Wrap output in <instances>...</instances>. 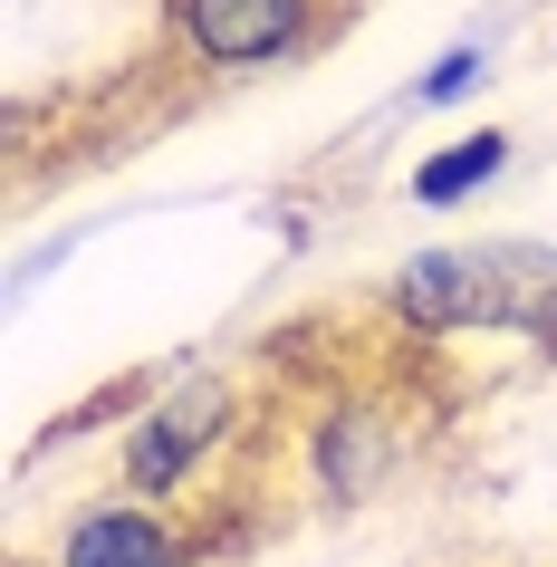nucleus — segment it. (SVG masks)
<instances>
[{
	"mask_svg": "<svg viewBox=\"0 0 557 567\" xmlns=\"http://www.w3.org/2000/svg\"><path fill=\"white\" fill-rule=\"evenodd\" d=\"M49 567H183V529L154 501H96L59 529Z\"/></svg>",
	"mask_w": 557,
	"mask_h": 567,
	"instance_id": "20e7f679",
	"label": "nucleus"
},
{
	"mask_svg": "<svg viewBox=\"0 0 557 567\" xmlns=\"http://www.w3.org/2000/svg\"><path fill=\"white\" fill-rule=\"evenodd\" d=\"M499 164H509V135H491V125H481V135H462V145H442V154H423V164H413V203H433V212L462 203V193H481Z\"/></svg>",
	"mask_w": 557,
	"mask_h": 567,
	"instance_id": "423d86ee",
	"label": "nucleus"
},
{
	"mask_svg": "<svg viewBox=\"0 0 557 567\" xmlns=\"http://www.w3.org/2000/svg\"><path fill=\"white\" fill-rule=\"evenodd\" d=\"M384 433H394V414H384V404H365V394H355V404H337V414L318 423V472H327V491H337V501H355V491H375V481L394 472V443H384Z\"/></svg>",
	"mask_w": 557,
	"mask_h": 567,
	"instance_id": "39448f33",
	"label": "nucleus"
},
{
	"mask_svg": "<svg viewBox=\"0 0 557 567\" xmlns=\"http://www.w3.org/2000/svg\"><path fill=\"white\" fill-rule=\"evenodd\" d=\"M221 433H231V394L221 385H183L164 414L135 423V443H125V472H135V491L145 501H164L203 452H221Z\"/></svg>",
	"mask_w": 557,
	"mask_h": 567,
	"instance_id": "7ed1b4c3",
	"label": "nucleus"
},
{
	"mask_svg": "<svg viewBox=\"0 0 557 567\" xmlns=\"http://www.w3.org/2000/svg\"><path fill=\"white\" fill-rule=\"evenodd\" d=\"M394 318L413 337L509 328L557 357V250L538 240H462V250H413L394 269Z\"/></svg>",
	"mask_w": 557,
	"mask_h": 567,
	"instance_id": "f257e3e1",
	"label": "nucleus"
},
{
	"mask_svg": "<svg viewBox=\"0 0 557 567\" xmlns=\"http://www.w3.org/2000/svg\"><path fill=\"white\" fill-rule=\"evenodd\" d=\"M174 39L212 68H269L318 39V0H174Z\"/></svg>",
	"mask_w": 557,
	"mask_h": 567,
	"instance_id": "f03ea898",
	"label": "nucleus"
},
{
	"mask_svg": "<svg viewBox=\"0 0 557 567\" xmlns=\"http://www.w3.org/2000/svg\"><path fill=\"white\" fill-rule=\"evenodd\" d=\"M471 87H481V59L462 49V59H442L433 78H423V106H452V96H471Z\"/></svg>",
	"mask_w": 557,
	"mask_h": 567,
	"instance_id": "0eeeda50",
	"label": "nucleus"
}]
</instances>
